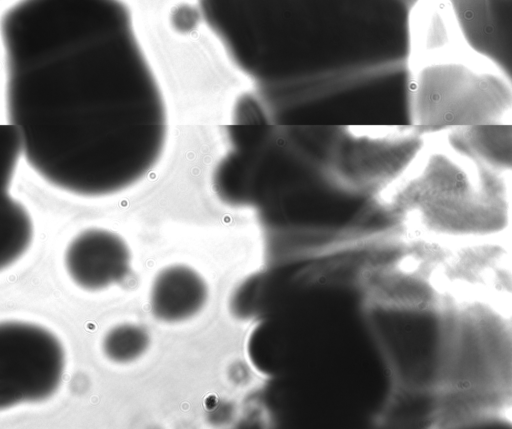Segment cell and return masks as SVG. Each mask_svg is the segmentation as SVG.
Returning a JSON list of instances; mask_svg holds the SVG:
<instances>
[{"mask_svg": "<svg viewBox=\"0 0 512 429\" xmlns=\"http://www.w3.org/2000/svg\"><path fill=\"white\" fill-rule=\"evenodd\" d=\"M5 107L51 187L97 198L128 184V148L165 140L162 92L123 0H17L0 18Z\"/></svg>", "mask_w": 512, "mask_h": 429, "instance_id": "6da1fadb", "label": "cell"}, {"mask_svg": "<svg viewBox=\"0 0 512 429\" xmlns=\"http://www.w3.org/2000/svg\"><path fill=\"white\" fill-rule=\"evenodd\" d=\"M419 0H199L234 59L286 90L319 126L368 125L407 107Z\"/></svg>", "mask_w": 512, "mask_h": 429, "instance_id": "7a4b0ae2", "label": "cell"}, {"mask_svg": "<svg viewBox=\"0 0 512 429\" xmlns=\"http://www.w3.org/2000/svg\"><path fill=\"white\" fill-rule=\"evenodd\" d=\"M375 205L414 238L466 241L508 236L511 174L480 164L445 134L432 135Z\"/></svg>", "mask_w": 512, "mask_h": 429, "instance_id": "3957f363", "label": "cell"}, {"mask_svg": "<svg viewBox=\"0 0 512 429\" xmlns=\"http://www.w3.org/2000/svg\"><path fill=\"white\" fill-rule=\"evenodd\" d=\"M409 125L425 136L512 123L511 78L494 66L439 58L411 67Z\"/></svg>", "mask_w": 512, "mask_h": 429, "instance_id": "277c9868", "label": "cell"}, {"mask_svg": "<svg viewBox=\"0 0 512 429\" xmlns=\"http://www.w3.org/2000/svg\"><path fill=\"white\" fill-rule=\"evenodd\" d=\"M427 138L410 125L320 126L316 156L334 189L372 203L408 170Z\"/></svg>", "mask_w": 512, "mask_h": 429, "instance_id": "5b68a950", "label": "cell"}, {"mask_svg": "<svg viewBox=\"0 0 512 429\" xmlns=\"http://www.w3.org/2000/svg\"><path fill=\"white\" fill-rule=\"evenodd\" d=\"M64 368V349L52 332L27 322H0V410L48 399Z\"/></svg>", "mask_w": 512, "mask_h": 429, "instance_id": "8992f818", "label": "cell"}, {"mask_svg": "<svg viewBox=\"0 0 512 429\" xmlns=\"http://www.w3.org/2000/svg\"><path fill=\"white\" fill-rule=\"evenodd\" d=\"M132 251L119 233L99 227L76 234L64 253L65 269L79 287L97 291L122 282L131 271Z\"/></svg>", "mask_w": 512, "mask_h": 429, "instance_id": "52a82bcc", "label": "cell"}, {"mask_svg": "<svg viewBox=\"0 0 512 429\" xmlns=\"http://www.w3.org/2000/svg\"><path fill=\"white\" fill-rule=\"evenodd\" d=\"M468 48L511 78V0H449Z\"/></svg>", "mask_w": 512, "mask_h": 429, "instance_id": "ba28073f", "label": "cell"}, {"mask_svg": "<svg viewBox=\"0 0 512 429\" xmlns=\"http://www.w3.org/2000/svg\"><path fill=\"white\" fill-rule=\"evenodd\" d=\"M21 157L15 129L0 124V272L20 260L33 240L31 216L11 191Z\"/></svg>", "mask_w": 512, "mask_h": 429, "instance_id": "9c48e42d", "label": "cell"}, {"mask_svg": "<svg viewBox=\"0 0 512 429\" xmlns=\"http://www.w3.org/2000/svg\"><path fill=\"white\" fill-rule=\"evenodd\" d=\"M209 297L204 277L192 266L174 263L155 275L149 305L154 318L165 323H178L199 314Z\"/></svg>", "mask_w": 512, "mask_h": 429, "instance_id": "30bf717a", "label": "cell"}, {"mask_svg": "<svg viewBox=\"0 0 512 429\" xmlns=\"http://www.w3.org/2000/svg\"><path fill=\"white\" fill-rule=\"evenodd\" d=\"M471 158L502 174H512V123L484 124L445 134Z\"/></svg>", "mask_w": 512, "mask_h": 429, "instance_id": "8fae6325", "label": "cell"}, {"mask_svg": "<svg viewBox=\"0 0 512 429\" xmlns=\"http://www.w3.org/2000/svg\"><path fill=\"white\" fill-rule=\"evenodd\" d=\"M148 331L134 323H121L111 328L103 338L104 355L115 363H130L148 350Z\"/></svg>", "mask_w": 512, "mask_h": 429, "instance_id": "7c38bea8", "label": "cell"}]
</instances>
